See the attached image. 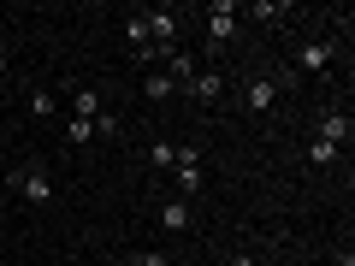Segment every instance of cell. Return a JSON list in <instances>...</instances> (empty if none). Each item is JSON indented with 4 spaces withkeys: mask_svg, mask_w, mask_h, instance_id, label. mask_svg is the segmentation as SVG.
<instances>
[{
    "mask_svg": "<svg viewBox=\"0 0 355 266\" xmlns=\"http://www.w3.org/2000/svg\"><path fill=\"white\" fill-rule=\"evenodd\" d=\"M154 219H160V231H172V237H184V231L196 225V207L184 202V195H166V202H154Z\"/></svg>",
    "mask_w": 355,
    "mask_h": 266,
    "instance_id": "obj_4",
    "label": "cell"
},
{
    "mask_svg": "<svg viewBox=\"0 0 355 266\" xmlns=\"http://www.w3.org/2000/svg\"><path fill=\"white\" fill-rule=\"evenodd\" d=\"M65 136H71V142H77V148H83V142H89V136H95V125H89V118H71V125H65Z\"/></svg>",
    "mask_w": 355,
    "mask_h": 266,
    "instance_id": "obj_15",
    "label": "cell"
},
{
    "mask_svg": "<svg viewBox=\"0 0 355 266\" xmlns=\"http://www.w3.org/2000/svg\"><path fill=\"white\" fill-rule=\"evenodd\" d=\"M225 266H254V254H231V260Z\"/></svg>",
    "mask_w": 355,
    "mask_h": 266,
    "instance_id": "obj_18",
    "label": "cell"
},
{
    "mask_svg": "<svg viewBox=\"0 0 355 266\" xmlns=\"http://www.w3.org/2000/svg\"><path fill=\"white\" fill-rule=\"evenodd\" d=\"M231 36H237V0H207V42L225 48Z\"/></svg>",
    "mask_w": 355,
    "mask_h": 266,
    "instance_id": "obj_3",
    "label": "cell"
},
{
    "mask_svg": "<svg viewBox=\"0 0 355 266\" xmlns=\"http://www.w3.org/2000/svg\"><path fill=\"white\" fill-rule=\"evenodd\" d=\"M142 95H148V101H166V95H178V83L166 71H148V77H142Z\"/></svg>",
    "mask_w": 355,
    "mask_h": 266,
    "instance_id": "obj_11",
    "label": "cell"
},
{
    "mask_svg": "<svg viewBox=\"0 0 355 266\" xmlns=\"http://www.w3.org/2000/svg\"><path fill=\"white\" fill-rule=\"evenodd\" d=\"M308 160H314V166H338V148H326V142H308Z\"/></svg>",
    "mask_w": 355,
    "mask_h": 266,
    "instance_id": "obj_14",
    "label": "cell"
},
{
    "mask_svg": "<svg viewBox=\"0 0 355 266\" xmlns=\"http://www.w3.org/2000/svg\"><path fill=\"white\" fill-rule=\"evenodd\" d=\"M219 89H225L219 71H196L190 83H184V95H190V101H219Z\"/></svg>",
    "mask_w": 355,
    "mask_h": 266,
    "instance_id": "obj_10",
    "label": "cell"
},
{
    "mask_svg": "<svg viewBox=\"0 0 355 266\" xmlns=\"http://www.w3.org/2000/svg\"><path fill=\"white\" fill-rule=\"evenodd\" d=\"M130 266H172V254H154L148 249V254H130Z\"/></svg>",
    "mask_w": 355,
    "mask_h": 266,
    "instance_id": "obj_17",
    "label": "cell"
},
{
    "mask_svg": "<svg viewBox=\"0 0 355 266\" xmlns=\"http://www.w3.org/2000/svg\"><path fill=\"white\" fill-rule=\"evenodd\" d=\"M65 266H83V260H65Z\"/></svg>",
    "mask_w": 355,
    "mask_h": 266,
    "instance_id": "obj_20",
    "label": "cell"
},
{
    "mask_svg": "<svg viewBox=\"0 0 355 266\" xmlns=\"http://www.w3.org/2000/svg\"><path fill=\"white\" fill-rule=\"evenodd\" d=\"M243 107H249V113H272V107H279V83H272V77H249V83H243Z\"/></svg>",
    "mask_w": 355,
    "mask_h": 266,
    "instance_id": "obj_6",
    "label": "cell"
},
{
    "mask_svg": "<svg viewBox=\"0 0 355 266\" xmlns=\"http://www.w3.org/2000/svg\"><path fill=\"white\" fill-rule=\"evenodd\" d=\"M12 190L24 195L30 207H53V177H48V166H24V172L12 177Z\"/></svg>",
    "mask_w": 355,
    "mask_h": 266,
    "instance_id": "obj_1",
    "label": "cell"
},
{
    "mask_svg": "<svg viewBox=\"0 0 355 266\" xmlns=\"http://www.w3.org/2000/svg\"><path fill=\"white\" fill-rule=\"evenodd\" d=\"M148 160H154V166H178V148H172V142H154Z\"/></svg>",
    "mask_w": 355,
    "mask_h": 266,
    "instance_id": "obj_16",
    "label": "cell"
},
{
    "mask_svg": "<svg viewBox=\"0 0 355 266\" xmlns=\"http://www.w3.org/2000/svg\"><path fill=\"white\" fill-rule=\"evenodd\" d=\"M196 65H202V60H196V53H184V48H172V53H166V60H160V71L172 77L178 89H184V83H190V77H196Z\"/></svg>",
    "mask_w": 355,
    "mask_h": 266,
    "instance_id": "obj_7",
    "label": "cell"
},
{
    "mask_svg": "<svg viewBox=\"0 0 355 266\" xmlns=\"http://www.w3.org/2000/svg\"><path fill=\"white\" fill-rule=\"evenodd\" d=\"M349 113H326V118H320V142H326V148H338L343 154V142H349Z\"/></svg>",
    "mask_w": 355,
    "mask_h": 266,
    "instance_id": "obj_8",
    "label": "cell"
},
{
    "mask_svg": "<svg viewBox=\"0 0 355 266\" xmlns=\"http://www.w3.org/2000/svg\"><path fill=\"white\" fill-rule=\"evenodd\" d=\"M107 107H101V95H95V89H71V118H89V125H95V118H101Z\"/></svg>",
    "mask_w": 355,
    "mask_h": 266,
    "instance_id": "obj_9",
    "label": "cell"
},
{
    "mask_svg": "<svg viewBox=\"0 0 355 266\" xmlns=\"http://www.w3.org/2000/svg\"><path fill=\"white\" fill-rule=\"evenodd\" d=\"M331 60H338V36H320V42H302L296 48V65L302 71H331Z\"/></svg>",
    "mask_w": 355,
    "mask_h": 266,
    "instance_id": "obj_5",
    "label": "cell"
},
{
    "mask_svg": "<svg viewBox=\"0 0 355 266\" xmlns=\"http://www.w3.org/2000/svg\"><path fill=\"white\" fill-rule=\"evenodd\" d=\"M249 18H261V24H279V18H284V0H254Z\"/></svg>",
    "mask_w": 355,
    "mask_h": 266,
    "instance_id": "obj_13",
    "label": "cell"
},
{
    "mask_svg": "<svg viewBox=\"0 0 355 266\" xmlns=\"http://www.w3.org/2000/svg\"><path fill=\"white\" fill-rule=\"evenodd\" d=\"M148 18V48H154V60H166V53L178 48V12L172 6H160V12H142Z\"/></svg>",
    "mask_w": 355,
    "mask_h": 266,
    "instance_id": "obj_2",
    "label": "cell"
},
{
    "mask_svg": "<svg viewBox=\"0 0 355 266\" xmlns=\"http://www.w3.org/2000/svg\"><path fill=\"white\" fill-rule=\"evenodd\" d=\"M6 71H12V65H6V48H0V77H6Z\"/></svg>",
    "mask_w": 355,
    "mask_h": 266,
    "instance_id": "obj_19",
    "label": "cell"
},
{
    "mask_svg": "<svg viewBox=\"0 0 355 266\" xmlns=\"http://www.w3.org/2000/svg\"><path fill=\"white\" fill-rule=\"evenodd\" d=\"M30 113H36V118H53V113H60L53 89H30Z\"/></svg>",
    "mask_w": 355,
    "mask_h": 266,
    "instance_id": "obj_12",
    "label": "cell"
}]
</instances>
